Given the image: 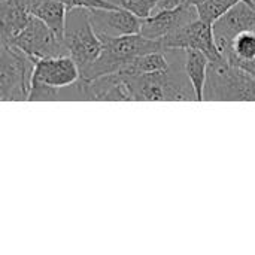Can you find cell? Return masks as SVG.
I'll list each match as a JSON object with an SVG mask.
<instances>
[{"instance_id": "4fadbf2b", "label": "cell", "mask_w": 255, "mask_h": 255, "mask_svg": "<svg viewBox=\"0 0 255 255\" xmlns=\"http://www.w3.org/2000/svg\"><path fill=\"white\" fill-rule=\"evenodd\" d=\"M30 15L46 24L60 39H63L67 7L58 0H31L27 6Z\"/></svg>"}, {"instance_id": "7a4b0ae2", "label": "cell", "mask_w": 255, "mask_h": 255, "mask_svg": "<svg viewBox=\"0 0 255 255\" xmlns=\"http://www.w3.org/2000/svg\"><path fill=\"white\" fill-rule=\"evenodd\" d=\"M99 36L102 40L100 57L81 75L84 78H96L100 75L114 73L130 64L139 55L154 51H167L160 40L148 39L140 33L124 36Z\"/></svg>"}, {"instance_id": "5bb4252c", "label": "cell", "mask_w": 255, "mask_h": 255, "mask_svg": "<svg viewBox=\"0 0 255 255\" xmlns=\"http://www.w3.org/2000/svg\"><path fill=\"white\" fill-rule=\"evenodd\" d=\"M184 70L193 85L197 102H203V91L208 76L209 58L205 52L197 49H184Z\"/></svg>"}, {"instance_id": "6da1fadb", "label": "cell", "mask_w": 255, "mask_h": 255, "mask_svg": "<svg viewBox=\"0 0 255 255\" xmlns=\"http://www.w3.org/2000/svg\"><path fill=\"white\" fill-rule=\"evenodd\" d=\"M170 63V61H169ZM127 87L130 102H194L196 93L185 73L178 67L154 73L128 75L118 72Z\"/></svg>"}, {"instance_id": "ba28073f", "label": "cell", "mask_w": 255, "mask_h": 255, "mask_svg": "<svg viewBox=\"0 0 255 255\" xmlns=\"http://www.w3.org/2000/svg\"><path fill=\"white\" fill-rule=\"evenodd\" d=\"M247 30H255V0H241L212 22L215 43L223 54L232 39Z\"/></svg>"}, {"instance_id": "9a60e30c", "label": "cell", "mask_w": 255, "mask_h": 255, "mask_svg": "<svg viewBox=\"0 0 255 255\" xmlns=\"http://www.w3.org/2000/svg\"><path fill=\"white\" fill-rule=\"evenodd\" d=\"M170 66L169 58L166 55V51H154L143 55L136 57L130 64L123 67L118 72L136 75V73H154V72H163L167 70Z\"/></svg>"}, {"instance_id": "8992f818", "label": "cell", "mask_w": 255, "mask_h": 255, "mask_svg": "<svg viewBox=\"0 0 255 255\" xmlns=\"http://www.w3.org/2000/svg\"><path fill=\"white\" fill-rule=\"evenodd\" d=\"M7 42L34 60L69 55L63 39H60L46 24L33 15L30 16L25 27Z\"/></svg>"}, {"instance_id": "2e32d148", "label": "cell", "mask_w": 255, "mask_h": 255, "mask_svg": "<svg viewBox=\"0 0 255 255\" xmlns=\"http://www.w3.org/2000/svg\"><path fill=\"white\" fill-rule=\"evenodd\" d=\"M241 0H206L202 4L196 6L197 15L208 24H212L223 13H226L232 6H235Z\"/></svg>"}, {"instance_id": "52a82bcc", "label": "cell", "mask_w": 255, "mask_h": 255, "mask_svg": "<svg viewBox=\"0 0 255 255\" xmlns=\"http://www.w3.org/2000/svg\"><path fill=\"white\" fill-rule=\"evenodd\" d=\"M164 49H197L208 55L209 61L220 60L223 55L215 43L212 24L205 22L200 18L176 28L163 39H160Z\"/></svg>"}, {"instance_id": "277c9868", "label": "cell", "mask_w": 255, "mask_h": 255, "mask_svg": "<svg viewBox=\"0 0 255 255\" xmlns=\"http://www.w3.org/2000/svg\"><path fill=\"white\" fill-rule=\"evenodd\" d=\"M63 42L67 54L76 63L79 75H82L100 57L102 40L96 33L85 7H73L67 10Z\"/></svg>"}, {"instance_id": "7c38bea8", "label": "cell", "mask_w": 255, "mask_h": 255, "mask_svg": "<svg viewBox=\"0 0 255 255\" xmlns=\"http://www.w3.org/2000/svg\"><path fill=\"white\" fill-rule=\"evenodd\" d=\"M28 0H0V36L10 40L28 22Z\"/></svg>"}, {"instance_id": "5b68a950", "label": "cell", "mask_w": 255, "mask_h": 255, "mask_svg": "<svg viewBox=\"0 0 255 255\" xmlns=\"http://www.w3.org/2000/svg\"><path fill=\"white\" fill-rule=\"evenodd\" d=\"M34 58L0 36V100H27Z\"/></svg>"}, {"instance_id": "d6986e66", "label": "cell", "mask_w": 255, "mask_h": 255, "mask_svg": "<svg viewBox=\"0 0 255 255\" xmlns=\"http://www.w3.org/2000/svg\"><path fill=\"white\" fill-rule=\"evenodd\" d=\"M203 1H206V0H179V3L187 4V6H199V4H202Z\"/></svg>"}, {"instance_id": "9c48e42d", "label": "cell", "mask_w": 255, "mask_h": 255, "mask_svg": "<svg viewBox=\"0 0 255 255\" xmlns=\"http://www.w3.org/2000/svg\"><path fill=\"white\" fill-rule=\"evenodd\" d=\"M196 18H199L196 6L179 3L173 7L157 9L155 13H151L148 18L142 19L140 34L148 39L160 40L176 28L194 21Z\"/></svg>"}, {"instance_id": "e0dca14e", "label": "cell", "mask_w": 255, "mask_h": 255, "mask_svg": "<svg viewBox=\"0 0 255 255\" xmlns=\"http://www.w3.org/2000/svg\"><path fill=\"white\" fill-rule=\"evenodd\" d=\"M109 1L134 13L140 19L148 18L151 13H154L157 4L160 3V0H109Z\"/></svg>"}, {"instance_id": "3957f363", "label": "cell", "mask_w": 255, "mask_h": 255, "mask_svg": "<svg viewBox=\"0 0 255 255\" xmlns=\"http://www.w3.org/2000/svg\"><path fill=\"white\" fill-rule=\"evenodd\" d=\"M203 100L255 102V79L224 57L209 61Z\"/></svg>"}, {"instance_id": "30bf717a", "label": "cell", "mask_w": 255, "mask_h": 255, "mask_svg": "<svg viewBox=\"0 0 255 255\" xmlns=\"http://www.w3.org/2000/svg\"><path fill=\"white\" fill-rule=\"evenodd\" d=\"M79 76V69L70 55L45 57L34 60L31 82L61 88L73 84Z\"/></svg>"}, {"instance_id": "8fae6325", "label": "cell", "mask_w": 255, "mask_h": 255, "mask_svg": "<svg viewBox=\"0 0 255 255\" xmlns=\"http://www.w3.org/2000/svg\"><path fill=\"white\" fill-rule=\"evenodd\" d=\"M87 10H88L90 21L97 34L124 36V34L140 33L142 19L123 7H115V9L94 7Z\"/></svg>"}, {"instance_id": "ac0fdd59", "label": "cell", "mask_w": 255, "mask_h": 255, "mask_svg": "<svg viewBox=\"0 0 255 255\" xmlns=\"http://www.w3.org/2000/svg\"><path fill=\"white\" fill-rule=\"evenodd\" d=\"M31 0H28L30 3ZM61 1L67 9L73 7H85V9H94V7H105V9H115L120 7L118 4L109 1V0H58Z\"/></svg>"}]
</instances>
